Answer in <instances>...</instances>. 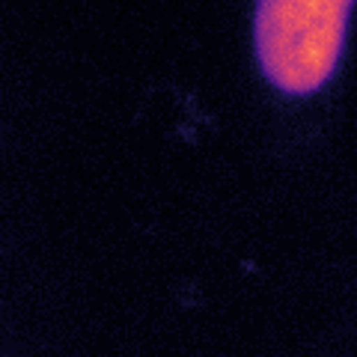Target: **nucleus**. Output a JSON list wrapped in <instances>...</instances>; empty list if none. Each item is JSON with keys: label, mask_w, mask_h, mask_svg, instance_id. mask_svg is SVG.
I'll use <instances>...</instances> for the list:
<instances>
[{"label": "nucleus", "mask_w": 357, "mask_h": 357, "mask_svg": "<svg viewBox=\"0 0 357 357\" xmlns=\"http://www.w3.org/2000/svg\"><path fill=\"white\" fill-rule=\"evenodd\" d=\"M351 3L262 0L253 13V48L265 77L289 96L316 93L340 63Z\"/></svg>", "instance_id": "1"}]
</instances>
